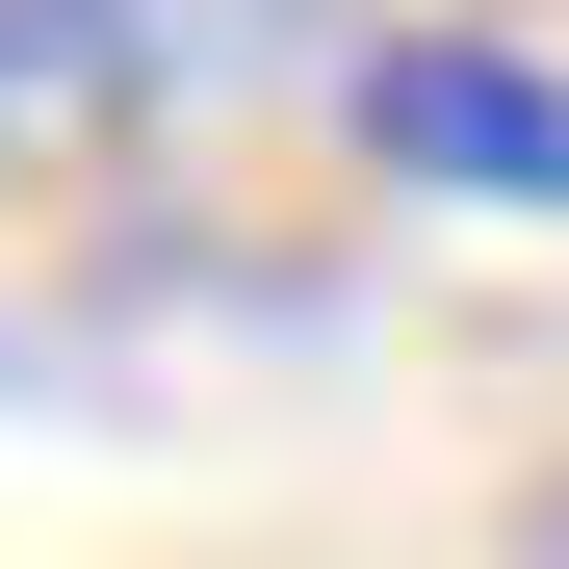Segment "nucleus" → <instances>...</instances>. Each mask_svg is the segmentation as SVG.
I'll use <instances>...</instances> for the list:
<instances>
[{
  "label": "nucleus",
  "instance_id": "obj_1",
  "mask_svg": "<svg viewBox=\"0 0 569 569\" xmlns=\"http://www.w3.org/2000/svg\"><path fill=\"white\" fill-rule=\"evenodd\" d=\"M362 156L466 181V208H569V78L492 52V27H415V52H362Z\"/></svg>",
  "mask_w": 569,
  "mask_h": 569
},
{
  "label": "nucleus",
  "instance_id": "obj_2",
  "mask_svg": "<svg viewBox=\"0 0 569 569\" xmlns=\"http://www.w3.org/2000/svg\"><path fill=\"white\" fill-rule=\"evenodd\" d=\"M156 130V0H0V181H78Z\"/></svg>",
  "mask_w": 569,
  "mask_h": 569
},
{
  "label": "nucleus",
  "instance_id": "obj_3",
  "mask_svg": "<svg viewBox=\"0 0 569 569\" xmlns=\"http://www.w3.org/2000/svg\"><path fill=\"white\" fill-rule=\"evenodd\" d=\"M543 569H569V492H543Z\"/></svg>",
  "mask_w": 569,
  "mask_h": 569
}]
</instances>
